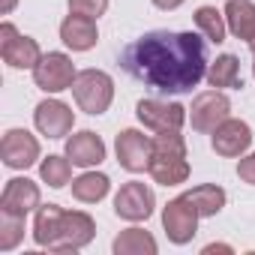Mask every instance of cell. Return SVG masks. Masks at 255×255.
Listing matches in <instances>:
<instances>
[{"instance_id": "10", "label": "cell", "mask_w": 255, "mask_h": 255, "mask_svg": "<svg viewBox=\"0 0 255 255\" xmlns=\"http://www.w3.org/2000/svg\"><path fill=\"white\" fill-rule=\"evenodd\" d=\"M114 150H117V162L126 168V171H147L150 168V156H153V138H147L144 132L138 129H123L114 141Z\"/></svg>"}, {"instance_id": "29", "label": "cell", "mask_w": 255, "mask_h": 255, "mask_svg": "<svg viewBox=\"0 0 255 255\" xmlns=\"http://www.w3.org/2000/svg\"><path fill=\"white\" fill-rule=\"evenodd\" d=\"M213 252H231V246H216V243H210V246H204V255H213Z\"/></svg>"}, {"instance_id": "30", "label": "cell", "mask_w": 255, "mask_h": 255, "mask_svg": "<svg viewBox=\"0 0 255 255\" xmlns=\"http://www.w3.org/2000/svg\"><path fill=\"white\" fill-rule=\"evenodd\" d=\"M15 9V0H0V12H3V15H9Z\"/></svg>"}, {"instance_id": "17", "label": "cell", "mask_w": 255, "mask_h": 255, "mask_svg": "<svg viewBox=\"0 0 255 255\" xmlns=\"http://www.w3.org/2000/svg\"><path fill=\"white\" fill-rule=\"evenodd\" d=\"M66 156L72 159V165L78 168H93L105 159V141L90 132V129H81L75 132L72 138H66Z\"/></svg>"}, {"instance_id": "19", "label": "cell", "mask_w": 255, "mask_h": 255, "mask_svg": "<svg viewBox=\"0 0 255 255\" xmlns=\"http://www.w3.org/2000/svg\"><path fill=\"white\" fill-rule=\"evenodd\" d=\"M117 255H156V240L144 228H126L114 237Z\"/></svg>"}, {"instance_id": "5", "label": "cell", "mask_w": 255, "mask_h": 255, "mask_svg": "<svg viewBox=\"0 0 255 255\" xmlns=\"http://www.w3.org/2000/svg\"><path fill=\"white\" fill-rule=\"evenodd\" d=\"M75 66L63 51H48L39 57V63L33 66V81L39 90L45 93H60V90H72L75 81Z\"/></svg>"}, {"instance_id": "22", "label": "cell", "mask_w": 255, "mask_h": 255, "mask_svg": "<svg viewBox=\"0 0 255 255\" xmlns=\"http://www.w3.org/2000/svg\"><path fill=\"white\" fill-rule=\"evenodd\" d=\"M183 195L195 204L198 216H216V213L225 207V189H222V186H216V183L192 186V189H189V192H183Z\"/></svg>"}, {"instance_id": "21", "label": "cell", "mask_w": 255, "mask_h": 255, "mask_svg": "<svg viewBox=\"0 0 255 255\" xmlns=\"http://www.w3.org/2000/svg\"><path fill=\"white\" fill-rule=\"evenodd\" d=\"M108 189H111V180L105 174H99V171H84L81 177L72 180V198H78L84 204L102 201L108 195Z\"/></svg>"}, {"instance_id": "6", "label": "cell", "mask_w": 255, "mask_h": 255, "mask_svg": "<svg viewBox=\"0 0 255 255\" xmlns=\"http://www.w3.org/2000/svg\"><path fill=\"white\" fill-rule=\"evenodd\" d=\"M162 228H165L171 243H177V246L189 243L195 237V231H198V210H195V204L186 195L171 198L162 207Z\"/></svg>"}, {"instance_id": "2", "label": "cell", "mask_w": 255, "mask_h": 255, "mask_svg": "<svg viewBox=\"0 0 255 255\" xmlns=\"http://www.w3.org/2000/svg\"><path fill=\"white\" fill-rule=\"evenodd\" d=\"M96 234V222L81 210H63L57 204L36 207L33 240L51 252H75L87 246Z\"/></svg>"}, {"instance_id": "8", "label": "cell", "mask_w": 255, "mask_h": 255, "mask_svg": "<svg viewBox=\"0 0 255 255\" xmlns=\"http://www.w3.org/2000/svg\"><path fill=\"white\" fill-rule=\"evenodd\" d=\"M0 54H3V60L12 69H33L42 57L39 42L30 36H21L9 21L0 24Z\"/></svg>"}, {"instance_id": "1", "label": "cell", "mask_w": 255, "mask_h": 255, "mask_svg": "<svg viewBox=\"0 0 255 255\" xmlns=\"http://www.w3.org/2000/svg\"><path fill=\"white\" fill-rule=\"evenodd\" d=\"M120 66L159 93H189L207 75V45L192 30H150L120 51Z\"/></svg>"}, {"instance_id": "12", "label": "cell", "mask_w": 255, "mask_h": 255, "mask_svg": "<svg viewBox=\"0 0 255 255\" xmlns=\"http://www.w3.org/2000/svg\"><path fill=\"white\" fill-rule=\"evenodd\" d=\"M33 123H36V129L48 138H63L72 132V126H75V114L66 102L60 99H42L33 111Z\"/></svg>"}, {"instance_id": "27", "label": "cell", "mask_w": 255, "mask_h": 255, "mask_svg": "<svg viewBox=\"0 0 255 255\" xmlns=\"http://www.w3.org/2000/svg\"><path fill=\"white\" fill-rule=\"evenodd\" d=\"M237 177H240L243 183L255 186V153H249V156H243V159L237 162Z\"/></svg>"}, {"instance_id": "18", "label": "cell", "mask_w": 255, "mask_h": 255, "mask_svg": "<svg viewBox=\"0 0 255 255\" xmlns=\"http://www.w3.org/2000/svg\"><path fill=\"white\" fill-rule=\"evenodd\" d=\"M225 21H228V30L237 39L249 42L255 36V3H249V0H228L225 3Z\"/></svg>"}, {"instance_id": "32", "label": "cell", "mask_w": 255, "mask_h": 255, "mask_svg": "<svg viewBox=\"0 0 255 255\" xmlns=\"http://www.w3.org/2000/svg\"><path fill=\"white\" fill-rule=\"evenodd\" d=\"M252 75H255V63H252Z\"/></svg>"}, {"instance_id": "24", "label": "cell", "mask_w": 255, "mask_h": 255, "mask_svg": "<svg viewBox=\"0 0 255 255\" xmlns=\"http://www.w3.org/2000/svg\"><path fill=\"white\" fill-rule=\"evenodd\" d=\"M39 177H42L51 189L66 186L69 177H72V159H69V156H48V159H42V165H39Z\"/></svg>"}, {"instance_id": "9", "label": "cell", "mask_w": 255, "mask_h": 255, "mask_svg": "<svg viewBox=\"0 0 255 255\" xmlns=\"http://www.w3.org/2000/svg\"><path fill=\"white\" fill-rule=\"evenodd\" d=\"M228 114H231V99L222 90L198 93L189 108V120L195 132H213L222 120H228Z\"/></svg>"}, {"instance_id": "28", "label": "cell", "mask_w": 255, "mask_h": 255, "mask_svg": "<svg viewBox=\"0 0 255 255\" xmlns=\"http://www.w3.org/2000/svg\"><path fill=\"white\" fill-rule=\"evenodd\" d=\"M180 3H183V0H153V6H159V9H165V12H168V9H177Z\"/></svg>"}, {"instance_id": "31", "label": "cell", "mask_w": 255, "mask_h": 255, "mask_svg": "<svg viewBox=\"0 0 255 255\" xmlns=\"http://www.w3.org/2000/svg\"><path fill=\"white\" fill-rule=\"evenodd\" d=\"M249 48H252V54H255V36H252V39H249Z\"/></svg>"}, {"instance_id": "23", "label": "cell", "mask_w": 255, "mask_h": 255, "mask_svg": "<svg viewBox=\"0 0 255 255\" xmlns=\"http://www.w3.org/2000/svg\"><path fill=\"white\" fill-rule=\"evenodd\" d=\"M195 24H198V30L210 39V42H225V30H228V21H225V15L216 9V6H198L195 9Z\"/></svg>"}, {"instance_id": "15", "label": "cell", "mask_w": 255, "mask_h": 255, "mask_svg": "<svg viewBox=\"0 0 255 255\" xmlns=\"http://www.w3.org/2000/svg\"><path fill=\"white\" fill-rule=\"evenodd\" d=\"M33 207H39V186L33 180H27V177L6 180V189L0 195V213L27 216Z\"/></svg>"}, {"instance_id": "26", "label": "cell", "mask_w": 255, "mask_h": 255, "mask_svg": "<svg viewBox=\"0 0 255 255\" xmlns=\"http://www.w3.org/2000/svg\"><path fill=\"white\" fill-rule=\"evenodd\" d=\"M108 9V0H69V12H81L90 18H99Z\"/></svg>"}, {"instance_id": "3", "label": "cell", "mask_w": 255, "mask_h": 255, "mask_svg": "<svg viewBox=\"0 0 255 255\" xmlns=\"http://www.w3.org/2000/svg\"><path fill=\"white\" fill-rule=\"evenodd\" d=\"M150 177L162 186L186 183L189 162H186V141L180 129H162L153 135V156H150Z\"/></svg>"}, {"instance_id": "20", "label": "cell", "mask_w": 255, "mask_h": 255, "mask_svg": "<svg viewBox=\"0 0 255 255\" xmlns=\"http://www.w3.org/2000/svg\"><path fill=\"white\" fill-rule=\"evenodd\" d=\"M207 84L210 87H243L240 81V60L234 54H219L210 66H207Z\"/></svg>"}, {"instance_id": "14", "label": "cell", "mask_w": 255, "mask_h": 255, "mask_svg": "<svg viewBox=\"0 0 255 255\" xmlns=\"http://www.w3.org/2000/svg\"><path fill=\"white\" fill-rule=\"evenodd\" d=\"M252 144V129L246 120H222L216 129H213V150L225 159H234V156H243Z\"/></svg>"}, {"instance_id": "16", "label": "cell", "mask_w": 255, "mask_h": 255, "mask_svg": "<svg viewBox=\"0 0 255 255\" xmlns=\"http://www.w3.org/2000/svg\"><path fill=\"white\" fill-rule=\"evenodd\" d=\"M60 39L66 48L72 51H90L99 42V30H96V18L81 15V12H69L60 24Z\"/></svg>"}, {"instance_id": "13", "label": "cell", "mask_w": 255, "mask_h": 255, "mask_svg": "<svg viewBox=\"0 0 255 255\" xmlns=\"http://www.w3.org/2000/svg\"><path fill=\"white\" fill-rule=\"evenodd\" d=\"M0 156H3V165H9L15 171L30 168L39 159V141L27 129H9L3 135V141H0Z\"/></svg>"}, {"instance_id": "4", "label": "cell", "mask_w": 255, "mask_h": 255, "mask_svg": "<svg viewBox=\"0 0 255 255\" xmlns=\"http://www.w3.org/2000/svg\"><path fill=\"white\" fill-rule=\"evenodd\" d=\"M72 96L81 111L87 114H105L114 99V81L102 69H81L72 81Z\"/></svg>"}, {"instance_id": "7", "label": "cell", "mask_w": 255, "mask_h": 255, "mask_svg": "<svg viewBox=\"0 0 255 255\" xmlns=\"http://www.w3.org/2000/svg\"><path fill=\"white\" fill-rule=\"evenodd\" d=\"M153 204H156V195H153V189H150L147 183H141V180L123 183L120 192L114 195V213H117L120 219H129V222L150 219Z\"/></svg>"}, {"instance_id": "25", "label": "cell", "mask_w": 255, "mask_h": 255, "mask_svg": "<svg viewBox=\"0 0 255 255\" xmlns=\"http://www.w3.org/2000/svg\"><path fill=\"white\" fill-rule=\"evenodd\" d=\"M24 237V216L0 213V252H9L21 243Z\"/></svg>"}, {"instance_id": "11", "label": "cell", "mask_w": 255, "mask_h": 255, "mask_svg": "<svg viewBox=\"0 0 255 255\" xmlns=\"http://www.w3.org/2000/svg\"><path fill=\"white\" fill-rule=\"evenodd\" d=\"M138 120L153 132L162 129H180L183 120H186V108L180 102H165V99H141L135 105Z\"/></svg>"}]
</instances>
